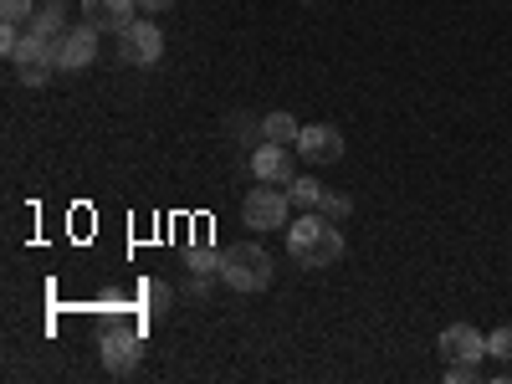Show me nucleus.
I'll use <instances>...</instances> for the list:
<instances>
[{
  "instance_id": "obj_1",
  "label": "nucleus",
  "mask_w": 512,
  "mask_h": 384,
  "mask_svg": "<svg viewBox=\"0 0 512 384\" xmlns=\"http://www.w3.org/2000/svg\"><path fill=\"white\" fill-rule=\"evenodd\" d=\"M287 256L297 267H333V262H344V231L323 210H308L303 221L287 226Z\"/></svg>"
},
{
  "instance_id": "obj_2",
  "label": "nucleus",
  "mask_w": 512,
  "mask_h": 384,
  "mask_svg": "<svg viewBox=\"0 0 512 384\" xmlns=\"http://www.w3.org/2000/svg\"><path fill=\"white\" fill-rule=\"evenodd\" d=\"M221 282L236 292H267L272 287V256L262 246H231L226 262H221Z\"/></svg>"
},
{
  "instance_id": "obj_3",
  "label": "nucleus",
  "mask_w": 512,
  "mask_h": 384,
  "mask_svg": "<svg viewBox=\"0 0 512 384\" xmlns=\"http://www.w3.org/2000/svg\"><path fill=\"white\" fill-rule=\"evenodd\" d=\"M118 57H123L128 67H154V62L164 57V31H159L149 16L128 21V26L118 31Z\"/></svg>"
},
{
  "instance_id": "obj_4",
  "label": "nucleus",
  "mask_w": 512,
  "mask_h": 384,
  "mask_svg": "<svg viewBox=\"0 0 512 384\" xmlns=\"http://www.w3.org/2000/svg\"><path fill=\"white\" fill-rule=\"evenodd\" d=\"M287 210H292V200H287L282 185H256V190L241 200V221H246L251 231H277V226L287 221Z\"/></svg>"
},
{
  "instance_id": "obj_5",
  "label": "nucleus",
  "mask_w": 512,
  "mask_h": 384,
  "mask_svg": "<svg viewBox=\"0 0 512 384\" xmlns=\"http://www.w3.org/2000/svg\"><path fill=\"white\" fill-rule=\"evenodd\" d=\"M93 57H98V26H88V21H77L52 52L57 72H82V67H93Z\"/></svg>"
},
{
  "instance_id": "obj_6",
  "label": "nucleus",
  "mask_w": 512,
  "mask_h": 384,
  "mask_svg": "<svg viewBox=\"0 0 512 384\" xmlns=\"http://www.w3.org/2000/svg\"><path fill=\"white\" fill-rule=\"evenodd\" d=\"M292 149L303 154L313 169H318V164H338V159H344V134H338L333 123H308L303 134H297Z\"/></svg>"
},
{
  "instance_id": "obj_7",
  "label": "nucleus",
  "mask_w": 512,
  "mask_h": 384,
  "mask_svg": "<svg viewBox=\"0 0 512 384\" xmlns=\"http://www.w3.org/2000/svg\"><path fill=\"white\" fill-rule=\"evenodd\" d=\"M251 175L262 180V185H282V190H287V185L297 180L292 149H287V144H272V139H267V144H256V149H251Z\"/></svg>"
},
{
  "instance_id": "obj_8",
  "label": "nucleus",
  "mask_w": 512,
  "mask_h": 384,
  "mask_svg": "<svg viewBox=\"0 0 512 384\" xmlns=\"http://www.w3.org/2000/svg\"><path fill=\"white\" fill-rule=\"evenodd\" d=\"M98 354H103V369H113V374H134L139 359H144V344H139V333H134V328H108Z\"/></svg>"
},
{
  "instance_id": "obj_9",
  "label": "nucleus",
  "mask_w": 512,
  "mask_h": 384,
  "mask_svg": "<svg viewBox=\"0 0 512 384\" xmlns=\"http://www.w3.org/2000/svg\"><path fill=\"white\" fill-rule=\"evenodd\" d=\"M482 354H487V338H482L472 323L441 328V359H446V364H482Z\"/></svg>"
},
{
  "instance_id": "obj_10",
  "label": "nucleus",
  "mask_w": 512,
  "mask_h": 384,
  "mask_svg": "<svg viewBox=\"0 0 512 384\" xmlns=\"http://www.w3.org/2000/svg\"><path fill=\"white\" fill-rule=\"evenodd\" d=\"M88 26H98V31H123L128 21H139L144 11H139V0H82V11H77Z\"/></svg>"
},
{
  "instance_id": "obj_11",
  "label": "nucleus",
  "mask_w": 512,
  "mask_h": 384,
  "mask_svg": "<svg viewBox=\"0 0 512 384\" xmlns=\"http://www.w3.org/2000/svg\"><path fill=\"white\" fill-rule=\"evenodd\" d=\"M26 26H31L41 41H47L52 52H57V41L72 31V21H67V6H62V0H47V6H36V16H31Z\"/></svg>"
},
{
  "instance_id": "obj_12",
  "label": "nucleus",
  "mask_w": 512,
  "mask_h": 384,
  "mask_svg": "<svg viewBox=\"0 0 512 384\" xmlns=\"http://www.w3.org/2000/svg\"><path fill=\"white\" fill-rule=\"evenodd\" d=\"M297 134H303V123H297L292 113H267L262 118V139H272V144H297Z\"/></svg>"
},
{
  "instance_id": "obj_13",
  "label": "nucleus",
  "mask_w": 512,
  "mask_h": 384,
  "mask_svg": "<svg viewBox=\"0 0 512 384\" xmlns=\"http://www.w3.org/2000/svg\"><path fill=\"white\" fill-rule=\"evenodd\" d=\"M323 195H328V190H323L318 180H292V185H287V200H292V205H303V210H318Z\"/></svg>"
},
{
  "instance_id": "obj_14",
  "label": "nucleus",
  "mask_w": 512,
  "mask_h": 384,
  "mask_svg": "<svg viewBox=\"0 0 512 384\" xmlns=\"http://www.w3.org/2000/svg\"><path fill=\"white\" fill-rule=\"evenodd\" d=\"M221 262H226V251H210V246L190 251V272L195 277H221Z\"/></svg>"
},
{
  "instance_id": "obj_15",
  "label": "nucleus",
  "mask_w": 512,
  "mask_h": 384,
  "mask_svg": "<svg viewBox=\"0 0 512 384\" xmlns=\"http://www.w3.org/2000/svg\"><path fill=\"white\" fill-rule=\"evenodd\" d=\"M16 72H21L26 88H41V82H47L57 67H52V57H36V62H16Z\"/></svg>"
},
{
  "instance_id": "obj_16",
  "label": "nucleus",
  "mask_w": 512,
  "mask_h": 384,
  "mask_svg": "<svg viewBox=\"0 0 512 384\" xmlns=\"http://www.w3.org/2000/svg\"><path fill=\"white\" fill-rule=\"evenodd\" d=\"M36 16L31 0H0V21H11V26H26Z\"/></svg>"
},
{
  "instance_id": "obj_17",
  "label": "nucleus",
  "mask_w": 512,
  "mask_h": 384,
  "mask_svg": "<svg viewBox=\"0 0 512 384\" xmlns=\"http://www.w3.org/2000/svg\"><path fill=\"white\" fill-rule=\"evenodd\" d=\"M487 354L492 359H512V328H492L487 333Z\"/></svg>"
},
{
  "instance_id": "obj_18",
  "label": "nucleus",
  "mask_w": 512,
  "mask_h": 384,
  "mask_svg": "<svg viewBox=\"0 0 512 384\" xmlns=\"http://www.w3.org/2000/svg\"><path fill=\"white\" fill-rule=\"evenodd\" d=\"M144 297H149V313H154V318L169 308V287H164V282H149V287H144Z\"/></svg>"
},
{
  "instance_id": "obj_19",
  "label": "nucleus",
  "mask_w": 512,
  "mask_h": 384,
  "mask_svg": "<svg viewBox=\"0 0 512 384\" xmlns=\"http://www.w3.org/2000/svg\"><path fill=\"white\" fill-rule=\"evenodd\" d=\"M318 210H323V216H333V221H344L349 216V195H323Z\"/></svg>"
},
{
  "instance_id": "obj_20",
  "label": "nucleus",
  "mask_w": 512,
  "mask_h": 384,
  "mask_svg": "<svg viewBox=\"0 0 512 384\" xmlns=\"http://www.w3.org/2000/svg\"><path fill=\"white\" fill-rule=\"evenodd\" d=\"M16 41H21V26H11V21H0V52H16Z\"/></svg>"
},
{
  "instance_id": "obj_21",
  "label": "nucleus",
  "mask_w": 512,
  "mask_h": 384,
  "mask_svg": "<svg viewBox=\"0 0 512 384\" xmlns=\"http://www.w3.org/2000/svg\"><path fill=\"white\" fill-rule=\"evenodd\" d=\"M446 379H451V384H477V364H451Z\"/></svg>"
},
{
  "instance_id": "obj_22",
  "label": "nucleus",
  "mask_w": 512,
  "mask_h": 384,
  "mask_svg": "<svg viewBox=\"0 0 512 384\" xmlns=\"http://www.w3.org/2000/svg\"><path fill=\"white\" fill-rule=\"evenodd\" d=\"M169 6H175V0H139L144 16H159V11H169Z\"/></svg>"
}]
</instances>
